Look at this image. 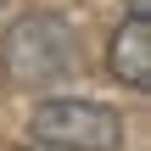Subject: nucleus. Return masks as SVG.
<instances>
[{
  "instance_id": "1",
  "label": "nucleus",
  "mask_w": 151,
  "mask_h": 151,
  "mask_svg": "<svg viewBox=\"0 0 151 151\" xmlns=\"http://www.w3.org/2000/svg\"><path fill=\"white\" fill-rule=\"evenodd\" d=\"M78 67H84V45H78V28L62 11H22L0 34V73L17 90L56 84Z\"/></svg>"
},
{
  "instance_id": "2",
  "label": "nucleus",
  "mask_w": 151,
  "mask_h": 151,
  "mask_svg": "<svg viewBox=\"0 0 151 151\" xmlns=\"http://www.w3.org/2000/svg\"><path fill=\"white\" fill-rule=\"evenodd\" d=\"M28 134L50 151H123V118L106 101H39Z\"/></svg>"
},
{
  "instance_id": "3",
  "label": "nucleus",
  "mask_w": 151,
  "mask_h": 151,
  "mask_svg": "<svg viewBox=\"0 0 151 151\" xmlns=\"http://www.w3.org/2000/svg\"><path fill=\"white\" fill-rule=\"evenodd\" d=\"M106 67L129 90H151V17H123V28L106 45Z\"/></svg>"
},
{
  "instance_id": "4",
  "label": "nucleus",
  "mask_w": 151,
  "mask_h": 151,
  "mask_svg": "<svg viewBox=\"0 0 151 151\" xmlns=\"http://www.w3.org/2000/svg\"><path fill=\"white\" fill-rule=\"evenodd\" d=\"M123 6H129V17H146L151 11V0H123Z\"/></svg>"
}]
</instances>
